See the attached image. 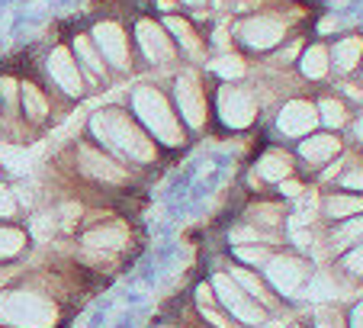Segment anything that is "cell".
I'll list each match as a JSON object with an SVG mask.
<instances>
[{"mask_svg":"<svg viewBox=\"0 0 363 328\" xmlns=\"http://www.w3.org/2000/svg\"><path fill=\"white\" fill-rule=\"evenodd\" d=\"M87 138L129 168H158L164 148L142 129L125 106H103L87 119Z\"/></svg>","mask_w":363,"mask_h":328,"instance_id":"6da1fadb","label":"cell"},{"mask_svg":"<svg viewBox=\"0 0 363 328\" xmlns=\"http://www.w3.org/2000/svg\"><path fill=\"white\" fill-rule=\"evenodd\" d=\"M65 306L58 290L42 287L33 277L0 290V325L4 328H58Z\"/></svg>","mask_w":363,"mask_h":328,"instance_id":"7a4b0ae2","label":"cell"},{"mask_svg":"<svg viewBox=\"0 0 363 328\" xmlns=\"http://www.w3.org/2000/svg\"><path fill=\"white\" fill-rule=\"evenodd\" d=\"M129 113L142 123V129L148 132L164 151H180L190 142L184 119H180L177 106L171 103V97L155 84H135L129 94Z\"/></svg>","mask_w":363,"mask_h":328,"instance_id":"3957f363","label":"cell"},{"mask_svg":"<svg viewBox=\"0 0 363 328\" xmlns=\"http://www.w3.org/2000/svg\"><path fill=\"white\" fill-rule=\"evenodd\" d=\"M68 171L81 187H96V190H132L138 184L135 168L123 164L110 151H103L90 138H74L68 148Z\"/></svg>","mask_w":363,"mask_h":328,"instance_id":"277c9868","label":"cell"},{"mask_svg":"<svg viewBox=\"0 0 363 328\" xmlns=\"http://www.w3.org/2000/svg\"><path fill=\"white\" fill-rule=\"evenodd\" d=\"M132 241V229L125 219L116 216H100V219H84L81 232H77V251H81L84 264H106L116 261Z\"/></svg>","mask_w":363,"mask_h":328,"instance_id":"5b68a950","label":"cell"},{"mask_svg":"<svg viewBox=\"0 0 363 328\" xmlns=\"http://www.w3.org/2000/svg\"><path fill=\"white\" fill-rule=\"evenodd\" d=\"M257 97H254L251 87H241L238 81H225L219 90H216V116L225 129L232 132H245L257 123Z\"/></svg>","mask_w":363,"mask_h":328,"instance_id":"8992f818","label":"cell"},{"mask_svg":"<svg viewBox=\"0 0 363 328\" xmlns=\"http://www.w3.org/2000/svg\"><path fill=\"white\" fill-rule=\"evenodd\" d=\"M174 106H177L186 132H196V136L206 132V126H209V94H206L196 71L177 75V81H174Z\"/></svg>","mask_w":363,"mask_h":328,"instance_id":"52a82bcc","label":"cell"},{"mask_svg":"<svg viewBox=\"0 0 363 328\" xmlns=\"http://www.w3.org/2000/svg\"><path fill=\"white\" fill-rule=\"evenodd\" d=\"M209 287H213L219 306L225 309L232 319L245 322V325H261V322H267V306H261L257 300H251V296L228 277V270H216L213 280H209Z\"/></svg>","mask_w":363,"mask_h":328,"instance_id":"ba28073f","label":"cell"},{"mask_svg":"<svg viewBox=\"0 0 363 328\" xmlns=\"http://www.w3.org/2000/svg\"><path fill=\"white\" fill-rule=\"evenodd\" d=\"M45 71H48V81H52V87H55L62 97H68V100H81V97L87 94L84 71H81V65H77L74 52H71L68 45H55L52 52H48Z\"/></svg>","mask_w":363,"mask_h":328,"instance_id":"9c48e42d","label":"cell"},{"mask_svg":"<svg viewBox=\"0 0 363 328\" xmlns=\"http://www.w3.org/2000/svg\"><path fill=\"white\" fill-rule=\"evenodd\" d=\"M261 273H264V280L270 283V290H277L280 296H293L306 287L312 267H308V261L299 258V254H274V258L261 267Z\"/></svg>","mask_w":363,"mask_h":328,"instance_id":"30bf717a","label":"cell"},{"mask_svg":"<svg viewBox=\"0 0 363 328\" xmlns=\"http://www.w3.org/2000/svg\"><path fill=\"white\" fill-rule=\"evenodd\" d=\"M90 39L100 48L103 62L110 65V71H129L132 68V42L125 29L116 20H103L90 29Z\"/></svg>","mask_w":363,"mask_h":328,"instance_id":"8fae6325","label":"cell"},{"mask_svg":"<svg viewBox=\"0 0 363 328\" xmlns=\"http://www.w3.org/2000/svg\"><path fill=\"white\" fill-rule=\"evenodd\" d=\"M322 126V119H318V106L308 100H286L280 106V113H277V132H280L283 138H289V142H299V138L312 136V132Z\"/></svg>","mask_w":363,"mask_h":328,"instance_id":"7c38bea8","label":"cell"},{"mask_svg":"<svg viewBox=\"0 0 363 328\" xmlns=\"http://www.w3.org/2000/svg\"><path fill=\"white\" fill-rule=\"evenodd\" d=\"M135 42H138V52L145 55V62L151 65L177 62V42L171 39V33L161 23L148 20V16L135 23Z\"/></svg>","mask_w":363,"mask_h":328,"instance_id":"4fadbf2b","label":"cell"},{"mask_svg":"<svg viewBox=\"0 0 363 328\" xmlns=\"http://www.w3.org/2000/svg\"><path fill=\"white\" fill-rule=\"evenodd\" d=\"M283 35H286V23L277 20V16H267V13L247 16V20H241L238 26H235V39L245 42L247 48H254V52L280 45Z\"/></svg>","mask_w":363,"mask_h":328,"instance_id":"5bb4252c","label":"cell"},{"mask_svg":"<svg viewBox=\"0 0 363 328\" xmlns=\"http://www.w3.org/2000/svg\"><path fill=\"white\" fill-rule=\"evenodd\" d=\"M20 119L29 132L45 129L55 119V106L52 97L45 94V87L35 81H20Z\"/></svg>","mask_w":363,"mask_h":328,"instance_id":"9a60e30c","label":"cell"},{"mask_svg":"<svg viewBox=\"0 0 363 328\" xmlns=\"http://www.w3.org/2000/svg\"><path fill=\"white\" fill-rule=\"evenodd\" d=\"M344 151V142L335 136V132H312V136L299 138L296 142V151L293 155L299 158V161H306L308 168H315V171H322L325 164L337 161Z\"/></svg>","mask_w":363,"mask_h":328,"instance_id":"2e32d148","label":"cell"},{"mask_svg":"<svg viewBox=\"0 0 363 328\" xmlns=\"http://www.w3.org/2000/svg\"><path fill=\"white\" fill-rule=\"evenodd\" d=\"M71 52H74L77 65H81L87 87H96V84H103L106 77H110V65L103 62V55H100V48L94 45L90 33H77L74 42H71Z\"/></svg>","mask_w":363,"mask_h":328,"instance_id":"e0dca14e","label":"cell"},{"mask_svg":"<svg viewBox=\"0 0 363 328\" xmlns=\"http://www.w3.org/2000/svg\"><path fill=\"white\" fill-rule=\"evenodd\" d=\"M296 174V155L286 148H277V145H270V148H264V155L257 158V164H254V177L264 180V184H280V180L293 177Z\"/></svg>","mask_w":363,"mask_h":328,"instance_id":"ac0fdd59","label":"cell"},{"mask_svg":"<svg viewBox=\"0 0 363 328\" xmlns=\"http://www.w3.org/2000/svg\"><path fill=\"white\" fill-rule=\"evenodd\" d=\"M318 212L331 222H344V219H354L363 212V193H347V190H331L322 197Z\"/></svg>","mask_w":363,"mask_h":328,"instance_id":"d6986e66","label":"cell"},{"mask_svg":"<svg viewBox=\"0 0 363 328\" xmlns=\"http://www.w3.org/2000/svg\"><path fill=\"white\" fill-rule=\"evenodd\" d=\"M33 248V235L20 222H0V264H16Z\"/></svg>","mask_w":363,"mask_h":328,"instance_id":"ffe728a7","label":"cell"},{"mask_svg":"<svg viewBox=\"0 0 363 328\" xmlns=\"http://www.w3.org/2000/svg\"><path fill=\"white\" fill-rule=\"evenodd\" d=\"M286 206L283 203H274V199H257V203H251L245 209V222H251V226L264 229L267 235L280 232L283 222H286Z\"/></svg>","mask_w":363,"mask_h":328,"instance_id":"44dd1931","label":"cell"},{"mask_svg":"<svg viewBox=\"0 0 363 328\" xmlns=\"http://www.w3.org/2000/svg\"><path fill=\"white\" fill-rule=\"evenodd\" d=\"M228 277H232L235 283H238L241 290H245L251 300H257L261 306H274V290H270V283L264 280V273H254L251 267H241V264H235V267H228Z\"/></svg>","mask_w":363,"mask_h":328,"instance_id":"7402d4cb","label":"cell"},{"mask_svg":"<svg viewBox=\"0 0 363 328\" xmlns=\"http://www.w3.org/2000/svg\"><path fill=\"white\" fill-rule=\"evenodd\" d=\"M161 26L171 33V39L177 42V48H184L186 52V58H206V45H203V39L196 35V29L190 26L186 20H180V16H164V23Z\"/></svg>","mask_w":363,"mask_h":328,"instance_id":"603a6c76","label":"cell"},{"mask_svg":"<svg viewBox=\"0 0 363 328\" xmlns=\"http://www.w3.org/2000/svg\"><path fill=\"white\" fill-rule=\"evenodd\" d=\"M363 58V39L360 35H347V39H337L331 48V65L337 71H354Z\"/></svg>","mask_w":363,"mask_h":328,"instance_id":"cb8c5ba5","label":"cell"},{"mask_svg":"<svg viewBox=\"0 0 363 328\" xmlns=\"http://www.w3.org/2000/svg\"><path fill=\"white\" fill-rule=\"evenodd\" d=\"M0 123H23L20 119V81L16 77H0Z\"/></svg>","mask_w":363,"mask_h":328,"instance_id":"d4e9b609","label":"cell"},{"mask_svg":"<svg viewBox=\"0 0 363 328\" xmlns=\"http://www.w3.org/2000/svg\"><path fill=\"white\" fill-rule=\"evenodd\" d=\"M299 68H302V75L308 77V81H322L325 75H328V68H331V52L325 45H308L306 52H302V58H299Z\"/></svg>","mask_w":363,"mask_h":328,"instance_id":"484cf974","label":"cell"},{"mask_svg":"<svg viewBox=\"0 0 363 328\" xmlns=\"http://www.w3.org/2000/svg\"><path fill=\"white\" fill-rule=\"evenodd\" d=\"M196 306H199V315H203L209 325H216V328H235L232 315L222 312V309H216V306H219V300H216V293H209V287H199L196 290Z\"/></svg>","mask_w":363,"mask_h":328,"instance_id":"4316f807","label":"cell"},{"mask_svg":"<svg viewBox=\"0 0 363 328\" xmlns=\"http://www.w3.org/2000/svg\"><path fill=\"white\" fill-rule=\"evenodd\" d=\"M23 219V199L20 190L7 177L0 180V222H20Z\"/></svg>","mask_w":363,"mask_h":328,"instance_id":"83f0119b","label":"cell"},{"mask_svg":"<svg viewBox=\"0 0 363 328\" xmlns=\"http://www.w3.org/2000/svg\"><path fill=\"white\" fill-rule=\"evenodd\" d=\"M363 241V212L354 219H344V222H337L335 235H331V245L341 251V248H354Z\"/></svg>","mask_w":363,"mask_h":328,"instance_id":"f1b7e54d","label":"cell"},{"mask_svg":"<svg viewBox=\"0 0 363 328\" xmlns=\"http://www.w3.org/2000/svg\"><path fill=\"white\" fill-rule=\"evenodd\" d=\"M318 106V119H322V126H328V129H341V126H347V106H344L341 100H335V97H322V100L315 103Z\"/></svg>","mask_w":363,"mask_h":328,"instance_id":"f546056e","label":"cell"},{"mask_svg":"<svg viewBox=\"0 0 363 328\" xmlns=\"http://www.w3.org/2000/svg\"><path fill=\"white\" fill-rule=\"evenodd\" d=\"M209 71L219 75L222 81H238L245 75V62H241V55H219V58L209 62Z\"/></svg>","mask_w":363,"mask_h":328,"instance_id":"4dcf8cb0","label":"cell"},{"mask_svg":"<svg viewBox=\"0 0 363 328\" xmlns=\"http://www.w3.org/2000/svg\"><path fill=\"white\" fill-rule=\"evenodd\" d=\"M270 258H274L270 245H235V261H241V264H257V267H264Z\"/></svg>","mask_w":363,"mask_h":328,"instance_id":"1f68e13d","label":"cell"},{"mask_svg":"<svg viewBox=\"0 0 363 328\" xmlns=\"http://www.w3.org/2000/svg\"><path fill=\"white\" fill-rule=\"evenodd\" d=\"M335 187L337 190H363V164H347V168H341V174L335 177Z\"/></svg>","mask_w":363,"mask_h":328,"instance_id":"d6a6232c","label":"cell"},{"mask_svg":"<svg viewBox=\"0 0 363 328\" xmlns=\"http://www.w3.org/2000/svg\"><path fill=\"white\" fill-rule=\"evenodd\" d=\"M277 190H280V197H283V199H302V193H306L308 187L293 174V177L280 180V184H277Z\"/></svg>","mask_w":363,"mask_h":328,"instance_id":"836d02e7","label":"cell"},{"mask_svg":"<svg viewBox=\"0 0 363 328\" xmlns=\"http://www.w3.org/2000/svg\"><path fill=\"white\" fill-rule=\"evenodd\" d=\"M344 267H347L350 273H360V277H363V241L350 248V254L344 258Z\"/></svg>","mask_w":363,"mask_h":328,"instance_id":"e575fe53","label":"cell"},{"mask_svg":"<svg viewBox=\"0 0 363 328\" xmlns=\"http://www.w3.org/2000/svg\"><path fill=\"white\" fill-rule=\"evenodd\" d=\"M315 328H344V319L341 315H331V312H322L315 319Z\"/></svg>","mask_w":363,"mask_h":328,"instance_id":"d590c367","label":"cell"},{"mask_svg":"<svg viewBox=\"0 0 363 328\" xmlns=\"http://www.w3.org/2000/svg\"><path fill=\"white\" fill-rule=\"evenodd\" d=\"M350 328H363V302L350 312Z\"/></svg>","mask_w":363,"mask_h":328,"instance_id":"8d00e7d4","label":"cell"},{"mask_svg":"<svg viewBox=\"0 0 363 328\" xmlns=\"http://www.w3.org/2000/svg\"><path fill=\"white\" fill-rule=\"evenodd\" d=\"M354 129H357V138H360V145H363V116L354 123Z\"/></svg>","mask_w":363,"mask_h":328,"instance_id":"74e56055","label":"cell"},{"mask_svg":"<svg viewBox=\"0 0 363 328\" xmlns=\"http://www.w3.org/2000/svg\"><path fill=\"white\" fill-rule=\"evenodd\" d=\"M180 4H186V7H203L206 0H180Z\"/></svg>","mask_w":363,"mask_h":328,"instance_id":"f35d334b","label":"cell"},{"mask_svg":"<svg viewBox=\"0 0 363 328\" xmlns=\"http://www.w3.org/2000/svg\"><path fill=\"white\" fill-rule=\"evenodd\" d=\"M174 7V0H158V10H171Z\"/></svg>","mask_w":363,"mask_h":328,"instance_id":"ab89813d","label":"cell"},{"mask_svg":"<svg viewBox=\"0 0 363 328\" xmlns=\"http://www.w3.org/2000/svg\"><path fill=\"white\" fill-rule=\"evenodd\" d=\"M0 180H4V164H0Z\"/></svg>","mask_w":363,"mask_h":328,"instance_id":"60d3db41","label":"cell"},{"mask_svg":"<svg viewBox=\"0 0 363 328\" xmlns=\"http://www.w3.org/2000/svg\"><path fill=\"white\" fill-rule=\"evenodd\" d=\"M293 328H306V325H293Z\"/></svg>","mask_w":363,"mask_h":328,"instance_id":"b9f144b4","label":"cell"},{"mask_svg":"<svg viewBox=\"0 0 363 328\" xmlns=\"http://www.w3.org/2000/svg\"><path fill=\"white\" fill-rule=\"evenodd\" d=\"M161 328H171V325H161Z\"/></svg>","mask_w":363,"mask_h":328,"instance_id":"7bdbcfd3","label":"cell"}]
</instances>
